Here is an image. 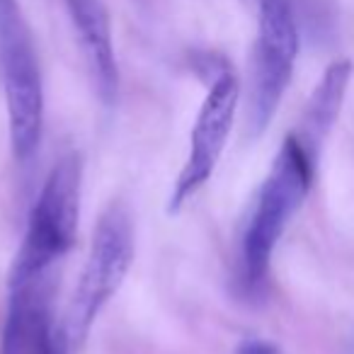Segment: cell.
Returning a JSON list of instances; mask_svg holds the SVG:
<instances>
[{"label":"cell","instance_id":"cell-5","mask_svg":"<svg viewBox=\"0 0 354 354\" xmlns=\"http://www.w3.org/2000/svg\"><path fill=\"white\" fill-rule=\"evenodd\" d=\"M238 100H241V80L231 66L221 64L209 83L207 97L189 133V151L167 197V214L180 212L212 180L236 119Z\"/></svg>","mask_w":354,"mask_h":354},{"label":"cell","instance_id":"cell-7","mask_svg":"<svg viewBox=\"0 0 354 354\" xmlns=\"http://www.w3.org/2000/svg\"><path fill=\"white\" fill-rule=\"evenodd\" d=\"M71 342L51 308V284L46 274L27 284L10 286L3 354H68Z\"/></svg>","mask_w":354,"mask_h":354},{"label":"cell","instance_id":"cell-4","mask_svg":"<svg viewBox=\"0 0 354 354\" xmlns=\"http://www.w3.org/2000/svg\"><path fill=\"white\" fill-rule=\"evenodd\" d=\"M257 39L252 49L248 133L260 138L274 119L299 59V25L291 0H255Z\"/></svg>","mask_w":354,"mask_h":354},{"label":"cell","instance_id":"cell-6","mask_svg":"<svg viewBox=\"0 0 354 354\" xmlns=\"http://www.w3.org/2000/svg\"><path fill=\"white\" fill-rule=\"evenodd\" d=\"M0 78L6 90L12 156L25 162L37 153L44 131V85L35 41L0 54Z\"/></svg>","mask_w":354,"mask_h":354},{"label":"cell","instance_id":"cell-3","mask_svg":"<svg viewBox=\"0 0 354 354\" xmlns=\"http://www.w3.org/2000/svg\"><path fill=\"white\" fill-rule=\"evenodd\" d=\"M133 262V221L122 202H112L95 226L78 286L68 304L64 328L71 349L88 339L97 315L114 299Z\"/></svg>","mask_w":354,"mask_h":354},{"label":"cell","instance_id":"cell-1","mask_svg":"<svg viewBox=\"0 0 354 354\" xmlns=\"http://www.w3.org/2000/svg\"><path fill=\"white\" fill-rule=\"evenodd\" d=\"M315 158L296 133H289L272 162L241 236L238 277L248 294L265 289L277 243L313 183Z\"/></svg>","mask_w":354,"mask_h":354},{"label":"cell","instance_id":"cell-8","mask_svg":"<svg viewBox=\"0 0 354 354\" xmlns=\"http://www.w3.org/2000/svg\"><path fill=\"white\" fill-rule=\"evenodd\" d=\"M71 25L78 35L80 51L90 78L104 107H112L119 95V66L112 41V22L102 0H66Z\"/></svg>","mask_w":354,"mask_h":354},{"label":"cell","instance_id":"cell-9","mask_svg":"<svg viewBox=\"0 0 354 354\" xmlns=\"http://www.w3.org/2000/svg\"><path fill=\"white\" fill-rule=\"evenodd\" d=\"M349 78H352V64L349 61H335V64H330L325 68L320 83L315 85L308 104H306L301 129L294 133L304 141V146L313 156H318L320 143L325 141L335 119H337L339 107L344 102V95H347Z\"/></svg>","mask_w":354,"mask_h":354},{"label":"cell","instance_id":"cell-2","mask_svg":"<svg viewBox=\"0 0 354 354\" xmlns=\"http://www.w3.org/2000/svg\"><path fill=\"white\" fill-rule=\"evenodd\" d=\"M83 162L78 153H66L46 175L41 192L27 218V231L10 270V286L27 284L49 272L73 248L80 218Z\"/></svg>","mask_w":354,"mask_h":354},{"label":"cell","instance_id":"cell-10","mask_svg":"<svg viewBox=\"0 0 354 354\" xmlns=\"http://www.w3.org/2000/svg\"><path fill=\"white\" fill-rule=\"evenodd\" d=\"M236 354H277V349L272 347L270 342H265V339H245V342L238 344Z\"/></svg>","mask_w":354,"mask_h":354}]
</instances>
